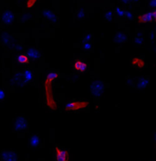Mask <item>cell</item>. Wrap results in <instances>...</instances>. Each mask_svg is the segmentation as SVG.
<instances>
[{
  "mask_svg": "<svg viewBox=\"0 0 156 161\" xmlns=\"http://www.w3.org/2000/svg\"><path fill=\"white\" fill-rule=\"evenodd\" d=\"M36 2H37V0H27L26 6H27L28 8H31V7L35 5Z\"/></svg>",
  "mask_w": 156,
  "mask_h": 161,
  "instance_id": "20",
  "label": "cell"
},
{
  "mask_svg": "<svg viewBox=\"0 0 156 161\" xmlns=\"http://www.w3.org/2000/svg\"><path fill=\"white\" fill-rule=\"evenodd\" d=\"M131 1H133V2H136V1H139V0H131Z\"/></svg>",
  "mask_w": 156,
  "mask_h": 161,
  "instance_id": "30",
  "label": "cell"
},
{
  "mask_svg": "<svg viewBox=\"0 0 156 161\" xmlns=\"http://www.w3.org/2000/svg\"><path fill=\"white\" fill-rule=\"evenodd\" d=\"M148 84H149V79L148 78H141L139 82H138V84H137V87L139 89H143Z\"/></svg>",
  "mask_w": 156,
  "mask_h": 161,
  "instance_id": "16",
  "label": "cell"
},
{
  "mask_svg": "<svg viewBox=\"0 0 156 161\" xmlns=\"http://www.w3.org/2000/svg\"><path fill=\"white\" fill-rule=\"evenodd\" d=\"M83 48H84L86 51H89L92 48V44L90 42H84L83 43Z\"/></svg>",
  "mask_w": 156,
  "mask_h": 161,
  "instance_id": "23",
  "label": "cell"
},
{
  "mask_svg": "<svg viewBox=\"0 0 156 161\" xmlns=\"http://www.w3.org/2000/svg\"><path fill=\"white\" fill-rule=\"evenodd\" d=\"M92 38H93V35H92L90 32H86L84 34V36H83L82 38V42L84 43V42H90L91 40H92Z\"/></svg>",
  "mask_w": 156,
  "mask_h": 161,
  "instance_id": "18",
  "label": "cell"
},
{
  "mask_svg": "<svg viewBox=\"0 0 156 161\" xmlns=\"http://www.w3.org/2000/svg\"><path fill=\"white\" fill-rule=\"evenodd\" d=\"M3 161H5V160H3Z\"/></svg>",
  "mask_w": 156,
  "mask_h": 161,
  "instance_id": "32",
  "label": "cell"
},
{
  "mask_svg": "<svg viewBox=\"0 0 156 161\" xmlns=\"http://www.w3.org/2000/svg\"><path fill=\"white\" fill-rule=\"evenodd\" d=\"M122 1H123L124 3H128V0H122Z\"/></svg>",
  "mask_w": 156,
  "mask_h": 161,
  "instance_id": "29",
  "label": "cell"
},
{
  "mask_svg": "<svg viewBox=\"0 0 156 161\" xmlns=\"http://www.w3.org/2000/svg\"><path fill=\"white\" fill-rule=\"evenodd\" d=\"M73 68H75L77 72L84 73L87 69V64L85 61H83L82 59H77L75 62V64H73Z\"/></svg>",
  "mask_w": 156,
  "mask_h": 161,
  "instance_id": "9",
  "label": "cell"
},
{
  "mask_svg": "<svg viewBox=\"0 0 156 161\" xmlns=\"http://www.w3.org/2000/svg\"><path fill=\"white\" fill-rule=\"evenodd\" d=\"M105 18H106L107 20H108V21H111L113 20V13H112V11H110V10L107 11L105 13Z\"/></svg>",
  "mask_w": 156,
  "mask_h": 161,
  "instance_id": "19",
  "label": "cell"
},
{
  "mask_svg": "<svg viewBox=\"0 0 156 161\" xmlns=\"http://www.w3.org/2000/svg\"><path fill=\"white\" fill-rule=\"evenodd\" d=\"M131 64L133 66H136V67H143L144 66V61L141 58H133L131 60Z\"/></svg>",
  "mask_w": 156,
  "mask_h": 161,
  "instance_id": "15",
  "label": "cell"
},
{
  "mask_svg": "<svg viewBox=\"0 0 156 161\" xmlns=\"http://www.w3.org/2000/svg\"><path fill=\"white\" fill-rule=\"evenodd\" d=\"M28 124L24 116H18L14 121V130L17 132H23L27 130Z\"/></svg>",
  "mask_w": 156,
  "mask_h": 161,
  "instance_id": "5",
  "label": "cell"
},
{
  "mask_svg": "<svg viewBox=\"0 0 156 161\" xmlns=\"http://www.w3.org/2000/svg\"><path fill=\"white\" fill-rule=\"evenodd\" d=\"M151 39L153 41L154 40V32H151Z\"/></svg>",
  "mask_w": 156,
  "mask_h": 161,
  "instance_id": "28",
  "label": "cell"
},
{
  "mask_svg": "<svg viewBox=\"0 0 156 161\" xmlns=\"http://www.w3.org/2000/svg\"><path fill=\"white\" fill-rule=\"evenodd\" d=\"M6 98V92L4 91V89H0V100H3Z\"/></svg>",
  "mask_w": 156,
  "mask_h": 161,
  "instance_id": "24",
  "label": "cell"
},
{
  "mask_svg": "<svg viewBox=\"0 0 156 161\" xmlns=\"http://www.w3.org/2000/svg\"><path fill=\"white\" fill-rule=\"evenodd\" d=\"M54 157H55V161H69L70 158L69 151L56 146L54 149Z\"/></svg>",
  "mask_w": 156,
  "mask_h": 161,
  "instance_id": "3",
  "label": "cell"
},
{
  "mask_svg": "<svg viewBox=\"0 0 156 161\" xmlns=\"http://www.w3.org/2000/svg\"><path fill=\"white\" fill-rule=\"evenodd\" d=\"M153 20L152 17V12H149L143 15H141L138 18V20H139L140 23H144V22H150Z\"/></svg>",
  "mask_w": 156,
  "mask_h": 161,
  "instance_id": "11",
  "label": "cell"
},
{
  "mask_svg": "<svg viewBox=\"0 0 156 161\" xmlns=\"http://www.w3.org/2000/svg\"><path fill=\"white\" fill-rule=\"evenodd\" d=\"M41 15L44 18H46V20H48L52 23H56L58 21V17L56 16V14L53 11L50 10V9H44V10H42Z\"/></svg>",
  "mask_w": 156,
  "mask_h": 161,
  "instance_id": "7",
  "label": "cell"
},
{
  "mask_svg": "<svg viewBox=\"0 0 156 161\" xmlns=\"http://www.w3.org/2000/svg\"><path fill=\"white\" fill-rule=\"evenodd\" d=\"M28 56L31 59H39L41 57V53L38 50H36L35 48H29L27 50Z\"/></svg>",
  "mask_w": 156,
  "mask_h": 161,
  "instance_id": "12",
  "label": "cell"
},
{
  "mask_svg": "<svg viewBox=\"0 0 156 161\" xmlns=\"http://www.w3.org/2000/svg\"><path fill=\"white\" fill-rule=\"evenodd\" d=\"M59 75L60 74L58 71H50L46 75V78L43 83L46 105L52 111H55L57 109V103L53 95V83L59 78Z\"/></svg>",
  "mask_w": 156,
  "mask_h": 161,
  "instance_id": "1",
  "label": "cell"
},
{
  "mask_svg": "<svg viewBox=\"0 0 156 161\" xmlns=\"http://www.w3.org/2000/svg\"><path fill=\"white\" fill-rule=\"evenodd\" d=\"M77 17L79 18H83L86 17V12H85V9L84 8H80L79 11L77 12Z\"/></svg>",
  "mask_w": 156,
  "mask_h": 161,
  "instance_id": "21",
  "label": "cell"
},
{
  "mask_svg": "<svg viewBox=\"0 0 156 161\" xmlns=\"http://www.w3.org/2000/svg\"><path fill=\"white\" fill-rule=\"evenodd\" d=\"M1 158L5 161H17V154L11 150H3L1 152Z\"/></svg>",
  "mask_w": 156,
  "mask_h": 161,
  "instance_id": "6",
  "label": "cell"
},
{
  "mask_svg": "<svg viewBox=\"0 0 156 161\" xmlns=\"http://www.w3.org/2000/svg\"><path fill=\"white\" fill-rule=\"evenodd\" d=\"M127 41V36L124 33H117L116 37H115V42H125Z\"/></svg>",
  "mask_w": 156,
  "mask_h": 161,
  "instance_id": "17",
  "label": "cell"
},
{
  "mask_svg": "<svg viewBox=\"0 0 156 161\" xmlns=\"http://www.w3.org/2000/svg\"><path fill=\"white\" fill-rule=\"evenodd\" d=\"M23 77H24V80L25 82L27 83H30L33 81V78H34V74L32 72V70L30 69H26L24 71V74H23Z\"/></svg>",
  "mask_w": 156,
  "mask_h": 161,
  "instance_id": "14",
  "label": "cell"
},
{
  "mask_svg": "<svg viewBox=\"0 0 156 161\" xmlns=\"http://www.w3.org/2000/svg\"><path fill=\"white\" fill-rule=\"evenodd\" d=\"M105 89V85L102 81L100 80H96L94 81L93 83L91 84V94L93 95L95 98H98L101 93H102V91L104 90Z\"/></svg>",
  "mask_w": 156,
  "mask_h": 161,
  "instance_id": "4",
  "label": "cell"
},
{
  "mask_svg": "<svg viewBox=\"0 0 156 161\" xmlns=\"http://www.w3.org/2000/svg\"><path fill=\"white\" fill-rule=\"evenodd\" d=\"M29 145L30 147H38L41 145V138L39 135H33L30 136V141H29Z\"/></svg>",
  "mask_w": 156,
  "mask_h": 161,
  "instance_id": "10",
  "label": "cell"
},
{
  "mask_svg": "<svg viewBox=\"0 0 156 161\" xmlns=\"http://www.w3.org/2000/svg\"><path fill=\"white\" fill-rule=\"evenodd\" d=\"M149 5L151 7H156V0H151Z\"/></svg>",
  "mask_w": 156,
  "mask_h": 161,
  "instance_id": "26",
  "label": "cell"
},
{
  "mask_svg": "<svg viewBox=\"0 0 156 161\" xmlns=\"http://www.w3.org/2000/svg\"><path fill=\"white\" fill-rule=\"evenodd\" d=\"M154 139H155V142H156V132H155V135H154Z\"/></svg>",
  "mask_w": 156,
  "mask_h": 161,
  "instance_id": "31",
  "label": "cell"
},
{
  "mask_svg": "<svg viewBox=\"0 0 156 161\" xmlns=\"http://www.w3.org/2000/svg\"><path fill=\"white\" fill-rule=\"evenodd\" d=\"M135 41H136V42H138V43H141V39H139V38H136L135 39Z\"/></svg>",
  "mask_w": 156,
  "mask_h": 161,
  "instance_id": "27",
  "label": "cell"
},
{
  "mask_svg": "<svg viewBox=\"0 0 156 161\" xmlns=\"http://www.w3.org/2000/svg\"><path fill=\"white\" fill-rule=\"evenodd\" d=\"M2 22L5 25H10L13 21H14V15L12 14V12L10 10H5L2 14Z\"/></svg>",
  "mask_w": 156,
  "mask_h": 161,
  "instance_id": "8",
  "label": "cell"
},
{
  "mask_svg": "<svg viewBox=\"0 0 156 161\" xmlns=\"http://www.w3.org/2000/svg\"><path fill=\"white\" fill-rule=\"evenodd\" d=\"M116 13H117L118 16H119V17H123V16H125V11H123L120 7H117V8H116Z\"/></svg>",
  "mask_w": 156,
  "mask_h": 161,
  "instance_id": "22",
  "label": "cell"
},
{
  "mask_svg": "<svg viewBox=\"0 0 156 161\" xmlns=\"http://www.w3.org/2000/svg\"><path fill=\"white\" fill-rule=\"evenodd\" d=\"M89 106V102L86 100H75V101H70L65 104L64 110L69 111H76L80 110H84Z\"/></svg>",
  "mask_w": 156,
  "mask_h": 161,
  "instance_id": "2",
  "label": "cell"
},
{
  "mask_svg": "<svg viewBox=\"0 0 156 161\" xmlns=\"http://www.w3.org/2000/svg\"><path fill=\"white\" fill-rule=\"evenodd\" d=\"M17 62L21 64H29L30 63V58L28 56V54L26 53H21L17 55Z\"/></svg>",
  "mask_w": 156,
  "mask_h": 161,
  "instance_id": "13",
  "label": "cell"
},
{
  "mask_svg": "<svg viewBox=\"0 0 156 161\" xmlns=\"http://www.w3.org/2000/svg\"><path fill=\"white\" fill-rule=\"evenodd\" d=\"M125 16H126L128 18H130V20H131V18H133V15H132L131 12H130V11H126V12H125Z\"/></svg>",
  "mask_w": 156,
  "mask_h": 161,
  "instance_id": "25",
  "label": "cell"
}]
</instances>
